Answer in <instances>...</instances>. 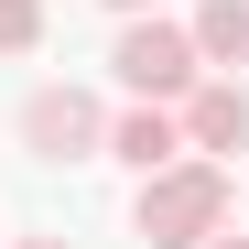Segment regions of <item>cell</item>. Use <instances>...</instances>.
<instances>
[{
    "mask_svg": "<svg viewBox=\"0 0 249 249\" xmlns=\"http://www.w3.org/2000/svg\"><path fill=\"white\" fill-rule=\"evenodd\" d=\"M228 162H206V152H174L162 174H141V206H130V228L152 238V249H206L228 228Z\"/></svg>",
    "mask_w": 249,
    "mask_h": 249,
    "instance_id": "1",
    "label": "cell"
},
{
    "mask_svg": "<svg viewBox=\"0 0 249 249\" xmlns=\"http://www.w3.org/2000/svg\"><path fill=\"white\" fill-rule=\"evenodd\" d=\"M108 76H119L130 98H162V108H174L195 76H206V54H195V33H184V22L130 11V22H119V44H108Z\"/></svg>",
    "mask_w": 249,
    "mask_h": 249,
    "instance_id": "2",
    "label": "cell"
},
{
    "mask_svg": "<svg viewBox=\"0 0 249 249\" xmlns=\"http://www.w3.org/2000/svg\"><path fill=\"white\" fill-rule=\"evenodd\" d=\"M98 130H108V108H98L87 87H33V98H22V152H33V162H87Z\"/></svg>",
    "mask_w": 249,
    "mask_h": 249,
    "instance_id": "3",
    "label": "cell"
},
{
    "mask_svg": "<svg viewBox=\"0 0 249 249\" xmlns=\"http://www.w3.org/2000/svg\"><path fill=\"white\" fill-rule=\"evenodd\" d=\"M174 119H184V152H206V162L249 152V87L238 76H195V87L174 98Z\"/></svg>",
    "mask_w": 249,
    "mask_h": 249,
    "instance_id": "4",
    "label": "cell"
},
{
    "mask_svg": "<svg viewBox=\"0 0 249 249\" xmlns=\"http://www.w3.org/2000/svg\"><path fill=\"white\" fill-rule=\"evenodd\" d=\"M98 152H119V162H130V174H162V162L184 152V119L162 108V98H130V108H119L108 130H98Z\"/></svg>",
    "mask_w": 249,
    "mask_h": 249,
    "instance_id": "5",
    "label": "cell"
},
{
    "mask_svg": "<svg viewBox=\"0 0 249 249\" xmlns=\"http://www.w3.org/2000/svg\"><path fill=\"white\" fill-rule=\"evenodd\" d=\"M195 54H206V76H238L249 65V0H195Z\"/></svg>",
    "mask_w": 249,
    "mask_h": 249,
    "instance_id": "6",
    "label": "cell"
},
{
    "mask_svg": "<svg viewBox=\"0 0 249 249\" xmlns=\"http://www.w3.org/2000/svg\"><path fill=\"white\" fill-rule=\"evenodd\" d=\"M44 44V0H0V54H33Z\"/></svg>",
    "mask_w": 249,
    "mask_h": 249,
    "instance_id": "7",
    "label": "cell"
},
{
    "mask_svg": "<svg viewBox=\"0 0 249 249\" xmlns=\"http://www.w3.org/2000/svg\"><path fill=\"white\" fill-rule=\"evenodd\" d=\"M0 249H65V238H0Z\"/></svg>",
    "mask_w": 249,
    "mask_h": 249,
    "instance_id": "8",
    "label": "cell"
},
{
    "mask_svg": "<svg viewBox=\"0 0 249 249\" xmlns=\"http://www.w3.org/2000/svg\"><path fill=\"white\" fill-rule=\"evenodd\" d=\"M206 249H249V238H238V228H217V238H206Z\"/></svg>",
    "mask_w": 249,
    "mask_h": 249,
    "instance_id": "9",
    "label": "cell"
},
{
    "mask_svg": "<svg viewBox=\"0 0 249 249\" xmlns=\"http://www.w3.org/2000/svg\"><path fill=\"white\" fill-rule=\"evenodd\" d=\"M108 11H119V22H130V11H152V0H108Z\"/></svg>",
    "mask_w": 249,
    "mask_h": 249,
    "instance_id": "10",
    "label": "cell"
}]
</instances>
